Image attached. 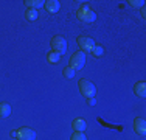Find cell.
<instances>
[{"label":"cell","instance_id":"cell-3","mask_svg":"<svg viewBox=\"0 0 146 140\" xmlns=\"http://www.w3.org/2000/svg\"><path fill=\"white\" fill-rule=\"evenodd\" d=\"M76 17H78V20H81V22H84V23H90V22H93V20L96 19V14L93 13L89 6L84 5L81 9L76 11Z\"/></svg>","mask_w":146,"mask_h":140},{"label":"cell","instance_id":"cell-2","mask_svg":"<svg viewBox=\"0 0 146 140\" xmlns=\"http://www.w3.org/2000/svg\"><path fill=\"white\" fill-rule=\"evenodd\" d=\"M51 48L54 53H58L59 56L64 55L67 51V41L62 36H53L51 37Z\"/></svg>","mask_w":146,"mask_h":140},{"label":"cell","instance_id":"cell-4","mask_svg":"<svg viewBox=\"0 0 146 140\" xmlns=\"http://www.w3.org/2000/svg\"><path fill=\"white\" fill-rule=\"evenodd\" d=\"M84 62H86V53H82L79 50V51H75L72 55L70 61H68V67H72L73 70H79V69H82Z\"/></svg>","mask_w":146,"mask_h":140},{"label":"cell","instance_id":"cell-11","mask_svg":"<svg viewBox=\"0 0 146 140\" xmlns=\"http://www.w3.org/2000/svg\"><path fill=\"white\" fill-rule=\"evenodd\" d=\"M25 6H28V8L31 9H37V8H40V6H44V0H25Z\"/></svg>","mask_w":146,"mask_h":140},{"label":"cell","instance_id":"cell-19","mask_svg":"<svg viewBox=\"0 0 146 140\" xmlns=\"http://www.w3.org/2000/svg\"><path fill=\"white\" fill-rule=\"evenodd\" d=\"M89 104H90V106H95V104H96V101L93 100V98H89Z\"/></svg>","mask_w":146,"mask_h":140},{"label":"cell","instance_id":"cell-6","mask_svg":"<svg viewBox=\"0 0 146 140\" xmlns=\"http://www.w3.org/2000/svg\"><path fill=\"white\" fill-rule=\"evenodd\" d=\"M17 139L19 140H34L36 139V132H34L33 129L23 126V128H20L19 131H17Z\"/></svg>","mask_w":146,"mask_h":140},{"label":"cell","instance_id":"cell-7","mask_svg":"<svg viewBox=\"0 0 146 140\" xmlns=\"http://www.w3.org/2000/svg\"><path fill=\"white\" fill-rule=\"evenodd\" d=\"M134 131L140 135H145L146 134V121L143 117H138L134 120Z\"/></svg>","mask_w":146,"mask_h":140},{"label":"cell","instance_id":"cell-8","mask_svg":"<svg viewBox=\"0 0 146 140\" xmlns=\"http://www.w3.org/2000/svg\"><path fill=\"white\" fill-rule=\"evenodd\" d=\"M44 8L47 9V13H56V11H59V8H61V3H59L58 0H47V2L44 3Z\"/></svg>","mask_w":146,"mask_h":140},{"label":"cell","instance_id":"cell-18","mask_svg":"<svg viewBox=\"0 0 146 140\" xmlns=\"http://www.w3.org/2000/svg\"><path fill=\"white\" fill-rule=\"evenodd\" d=\"M62 73H64L65 78H73V76H75V70H73L72 67H65L64 70H62Z\"/></svg>","mask_w":146,"mask_h":140},{"label":"cell","instance_id":"cell-16","mask_svg":"<svg viewBox=\"0 0 146 140\" xmlns=\"http://www.w3.org/2000/svg\"><path fill=\"white\" fill-rule=\"evenodd\" d=\"M70 140H87V137L84 135V132H76V131H73Z\"/></svg>","mask_w":146,"mask_h":140},{"label":"cell","instance_id":"cell-1","mask_svg":"<svg viewBox=\"0 0 146 140\" xmlns=\"http://www.w3.org/2000/svg\"><path fill=\"white\" fill-rule=\"evenodd\" d=\"M78 87H79V92H81V95L84 97L86 100L95 97L96 87H95V84H93L92 81H89V79H79Z\"/></svg>","mask_w":146,"mask_h":140},{"label":"cell","instance_id":"cell-20","mask_svg":"<svg viewBox=\"0 0 146 140\" xmlns=\"http://www.w3.org/2000/svg\"><path fill=\"white\" fill-rule=\"evenodd\" d=\"M11 137H17V131H13L11 132Z\"/></svg>","mask_w":146,"mask_h":140},{"label":"cell","instance_id":"cell-17","mask_svg":"<svg viewBox=\"0 0 146 140\" xmlns=\"http://www.w3.org/2000/svg\"><path fill=\"white\" fill-rule=\"evenodd\" d=\"M129 3L131 6H134V8H143L145 6V0H137V2H135V0H129Z\"/></svg>","mask_w":146,"mask_h":140},{"label":"cell","instance_id":"cell-13","mask_svg":"<svg viewBox=\"0 0 146 140\" xmlns=\"http://www.w3.org/2000/svg\"><path fill=\"white\" fill-rule=\"evenodd\" d=\"M25 17L28 20H37V17H39V13H37V9H31L28 8L27 9V13H25Z\"/></svg>","mask_w":146,"mask_h":140},{"label":"cell","instance_id":"cell-15","mask_svg":"<svg viewBox=\"0 0 146 140\" xmlns=\"http://www.w3.org/2000/svg\"><path fill=\"white\" fill-rule=\"evenodd\" d=\"M90 53L95 56V58H100V56L104 53V48L101 47V45H95V47H93V50L90 51Z\"/></svg>","mask_w":146,"mask_h":140},{"label":"cell","instance_id":"cell-14","mask_svg":"<svg viewBox=\"0 0 146 140\" xmlns=\"http://www.w3.org/2000/svg\"><path fill=\"white\" fill-rule=\"evenodd\" d=\"M59 58H61V56H59L58 53H54L53 50H51L50 53L47 55V61L50 62V64H54V62H58V61H59Z\"/></svg>","mask_w":146,"mask_h":140},{"label":"cell","instance_id":"cell-10","mask_svg":"<svg viewBox=\"0 0 146 140\" xmlns=\"http://www.w3.org/2000/svg\"><path fill=\"white\" fill-rule=\"evenodd\" d=\"M134 93L137 97H146V84L143 81H138V83H135V86H134Z\"/></svg>","mask_w":146,"mask_h":140},{"label":"cell","instance_id":"cell-12","mask_svg":"<svg viewBox=\"0 0 146 140\" xmlns=\"http://www.w3.org/2000/svg\"><path fill=\"white\" fill-rule=\"evenodd\" d=\"M9 114H11V106L8 103H0V115L3 118H8Z\"/></svg>","mask_w":146,"mask_h":140},{"label":"cell","instance_id":"cell-5","mask_svg":"<svg viewBox=\"0 0 146 140\" xmlns=\"http://www.w3.org/2000/svg\"><path fill=\"white\" fill-rule=\"evenodd\" d=\"M76 42H78V45H79L82 53H90V51L93 50V47H95V41L90 36H79Z\"/></svg>","mask_w":146,"mask_h":140},{"label":"cell","instance_id":"cell-9","mask_svg":"<svg viewBox=\"0 0 146 140\" xmlns=\"http://www.w3.org/2000/svg\"><path fill=\"white\" fill-rule=\"evenodd\" d=\"M72 128H73V131H76V132H84L86 128H87V123H86V120H82V118H76V120L72 121Z\"/></svg>","mask_w":146,"mask_h":140}]
</instances>
